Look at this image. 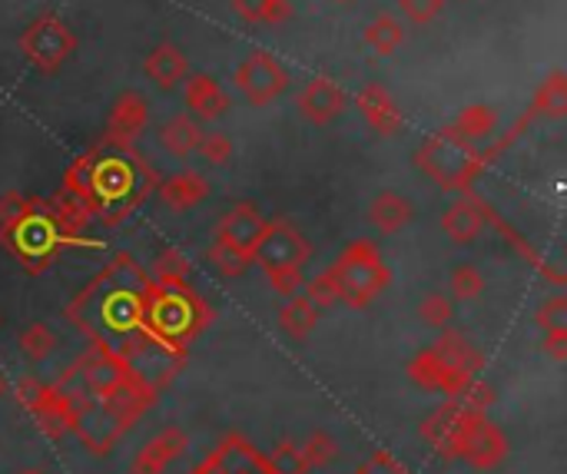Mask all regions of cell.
Listing matches in <instances>:
<instances>
[{
  "mask_svg": "<svg viewBox=\"0 0 567 474\" xmlns=\"http://www.w3.org/2000/svg\"><path fill=\"white\" fill-rule=\"evenodd\" d=\"M150 289V276L143 266L120 253L103 272L86 282L76 299L63 309V316L93 342L116 356H126L143 336V296Z\"/></svg>",
  "mask_w": 567,
  "mask_h": 474,
  "instance_id": "6da1fadb",
  "label": "cell"
},
{
  "mask_svg": "<svg viewBox=\"0 0 567 474\" xmlns=\"http://www.w3.org/2000/svg\"><path fill=\"white\" fill-rule=\"evenodd\" d=\"M156 189V173L136 156L133 146L100 140L90 150V206L106 226L130 219Z\"/></svg>",
  "mask_w": 567,
  "mask_h": 474,
  "instance_id": "7a4b0ae2",
  "label": "cell"
},
{
  "mask_svg": "<svg viewBox=\"0 0 567 474\" xmlns=\"http://www.w3.org/2000/svg\"><path fill=\"white\" fill-rule=\"evenodd\" d=\"M209 319H213V309L193 292V286L150 279V289L143 296V329L163 349L186 356L189 342L206 332Z\"/></svg>",
  "mask_w": 567,
  "mask_h": 474,
  "instance_id": "3957f363",
  "label": "cell"
},
{
  "mask_svg": "<svg viewBox=\"0 0 567 474\" xmlns=\"http://www.w3.org/2000/svg\"><path fill=\"white\" fill-rule=\"evenodd\" d=\"M312 259V243L289 223H266L259 243L252 246V266H262L272 289L286 299L302 292V269Z\"/></svg>",
  "mask_w": 567,
  "mask_h": 474,
  "instance_id": "277c9868",
  "label": "cell"
},
{
  "mask_svg": "<svg viewBox=\"0 0 567 474\" xmlns=\"http://www.w3.org/2000/svg\"><path fill=\"white\" fill-rule=\"evenodd\" d=\"M415 163L419 169L435 179L442 189L449 193H468L472 183L482 176L485 159L478 153V146L465 143L458 133H452L449 126L432 133L419 150H415Z\"/></svg>",
  "mask_w": 567,
  "mask_h": 474,
  "instance_id": "5b68a950",
  "label": "cell"
},
{
  "mask_svg": "<svg viewBox=\"0 0 567 474\" xmlns=\"http://www.w3.org/2000/svg\"><path fill=\"white\" fill-rule=\"evenodd\" d=\"M329 276H332V286H336L339 302H346L352 309H365L392 282V272L382 262V253L369 239L349 243L342 249V256L329 266Z\"/></svg>",
  "mask_w": 567,
  "mask_h": 474,
  "instance_id": "8992f818",
  "label": "cell"
},
{
  "mask_svg": "<svg viewBox=\"0 0 567 474\" xmlns=\"http://www.w3.org/2000/svg\"><path fill=\"white\" fill-rule=\"evenodd\" d=\"M0 246L13 253L27 266V272H43L53 262V256L66 246V239L60 236L47 209V199H30V209L17 223L0 229Z\"/></svg>",
  "mask_w": 567,
  "mask_h": 474,
  "instance_id": "52a82bcc",
  "label": "cell"
},
{
  "mask_svg": "<svg viewBox=\"0 0 567 474\" xmlns=\"http://www.w3.org/2000/svg\"><path fill=\"white\" fill-rule=\"evenodd\" d=\"M76 50V37L70 23L60 13H40L33 17L20 33V53L37 73H56Z\"/></svg>",
  "mask_w": 567,
  "mask_h": 474,
  "instance_id": "ba28073f",
  "label": "cell"
},
{
  "mask_svg": "<svg viewBox=\"0 0 567 474\" xmlns=\"http://www.w3.org/2000/svg\"><path fill=\"white\" fill-rule=\"evenodd\" d=\"M130 429L133 425L106 399H80L70 415V432L93 455H110Z\"/></svg>",
  "mask_w": 567,
  "mask_h": 474,
  "instance_id": "9c48e42d",
  "label": "cell"
},
{
  "mask_svg": "<svg viewBox=\"0 0 567 474\" xmlns=\"http://www.w3.org/2000/svg\"><path fill=\"white\" fill-rule=\"evenodd\" d=\"M20 405L33 415L37 429L47 439H63L70 432V415H73V399H66L56 385H40L37 379H23L17 385Z\"/></svg>",
  "mask_w": 567,
  "mask_h": 474,
  "instance_id": "30bf717a",
  "label": "cell"
},
{
  "mask_svg": "<svg viewBox=\"0 0 567 474\" xmlns=\"http://www.w3.org/2000/svg\"><path fill=\"white\" fill-rule=\"evenodd\" d=\"M236 86L239 93L252 103V106H266L276 96H282L289 90V70L269 53V50H256L249 53L239 66H236Z\"/></svg>",
  "mask_w": 567,
  "mask_h": 474,
  "instance_id": "8fae6325",
  "label": "cell"
},
{
  "mask_svg": "<svg viewBox=\"0 0 567 474\" xmlns=\"http://www.w3.org/2000/svg\"><path fill=\"white\" fill-rule=\"evenodd\" d=\"M458 458H465L475 472H495L508 458V439L485 415H475L462 435Z\"/></svg>",
  "mask_w": 567,
  "mask_h": 474,
  "instance_id": "7c38bea8",
  "label": "cell"
},
{
  "mask_svg": "<svg viewBox=\"0 0 567 474\" xmlns=\"http://www.w3.org/2000/svg\"><path fill=\"white\" fill-rule=\"evenodd\" d=\"M475 415H485V412H472L458 402H445L435 415L425 419L422 425V439L429 442V449H435L442 458H458V445H462V435L468 429V422Z\"/></svg>",
  "mask_w": 567,
  "mask_h": 474,
  "instance_id": "4fadbf2b",
  "label": "cell"
},
{
  "mask_svg": "<svg viewBox=\"0 0 567 474\" xmlns=\"http://www.w3.org/2000/svg\"><path fill=\"white\" fill-rule=\"evenodd\" d=\"M492 213H495V209H492L482 196H475V193L468 189V193H462V196L445 209L442 229H445V236H449L452 243L465 246V243H475V239L482 236V229L488 226Z\"/></svg>",
  "mask_w": 567,
  "mask_h": 474,
  "instance_id": "5bb4252c",
  "label": "cell"
},
{
  "mask_svg": "<svg viewBox=\"0 0 567 474\" xmlns=\"http://www.w3.org/2000/svg\"><path fill=\"white\" fill-rule=\"evenodd\" d=\"M150 123V103L140 90H123L113 106H110V116H106V136L110 143H123V146H133V140L146 130Z\"/></svg>",
  "mask_w": 567,
  "mask_h": 474,
  "instance_id": "9a60e30c",
  "label": "cell"
},
{
  "mask_svg": "<svg viewBox=\"0 0 567 474\" xmlns=\"http://www.w3.org/2000/svg\"><path fill=\"white\" fill-rule=\"evenodd\" d=\"M405 372H409V379H412L419 389L439 392V395H445V399H455V395L462 392V385H465L468 379H475V375H462V372H455L452 365H445V362L435 356L432 346L422 349V352L409 362Z\"/></svg>",
  "mask_w": 567,
  "mask_h": 474,
  "instance_id": "2e32d148",
  "label": "cell"
},
{
  "mask_svg": "<svg viewBox=\"0 0 567 474\" xmlns=\"http://www.w3.org/2000/svg\"><path fill=\"white\" fill-rule=\"evenodd\" d=\"M209 474H276L269 468L266 455L256 452L243 435H229L209 458H206Z\"/></svg>",
  "mask_w": 567,
  "mask_h": 474,
  "instance_id": "e0dca14e",
  "label": "cell"
},
{
  "mask_svg": "<svg viewBox=\"0 0 567 474\" xmlns=\"http://www.w3.org/2000/svg\"><path fill=\"white\" fill-rule=\"evenodd\" d=\"M342 110H346V90L329 76L309 80L306 90L299 93V113L316 126L332 123L336 116H342Z\"/></svg>",
  "mask_w": 567,
  "mask_h": 474,
  "instance_id": "ac0fdd59",
  "label": "cell"
},
{
  "mask_svg": "<svg viewBox=\"0 0 567 474\" xmlns=\"http://www.w3.org/2000/svg\"><path fill=\"white\" fill-rule=\"evenodd\" d=\"M186 445H189V439H186L183 429H176V425L163 429L159 435H153V439L136 452V458H133V465H130V474H163L179 455H183V452H186Z\"/></svg>",
  "mask_w": 567,
  "mask_h": 474,
  "instance_id": "d6986e66",
  "label": "cell"
},
{
  "mask_svg": "<svg viewBox=\"0 0 567 474\" xmlns=\"http://www.w3.org/2000/svg\"><path fill=\"white\" fill-rule=\"evenodd\" d=\"M266 216L252 206V203H236L223 219H219V229H216V239L219 243H229L243 253L252 256V246L259 243L262 229H266Z\"/></svg>",
  "mask_w": 567,
  "mask_h": 474,
  "instance_id": "ffe728a7",
  "label": "cell"
},
{
  "mask_svg": "<svg viewBox=\"0 0 567 474\" xmlns=\"http://www.w3.org/2000/svg\"><path fill=\"white\" fill-rule=\"evenodd\" d=\"M355 106H359V113L365 116V123L372 126V133H379V136H399L402 126H405L399 103H395L392 93L382 90L379 83H369V86L355 96Z\"/></svg>",
  "mask_w": 567,
  "mask_h": 474,
  "instance_id": "44dd1931",
  "label": "cell"
},
{
  "mask_svg": "<svg viewBox=\"0 0 567 474\" xmlns=\"http://www.w3.org/2000/svg\"><path fill=\"white\" fill-rule=\"evenodd\" d=\"M186 106H189V113H193L196 120L213 123V120H219V116L229 110V96H226V90L216 83V76H209V73H193V76L186 80Z\"/></svg>",
  "mask_w": 567,
  "mask_h": 474,
  "instance_id": "7402d4cb",
  "label": "cell"
},
{
  "mask_svg": "<svg viewBox=\"0 0 567 474\" xmlns=\"http://www.w3.org/2000/svg\"><path fill=\"white\" fill-rule=\"evenodd\" d=\"M143 70H146V76H150L159 90H173L176 83L186 80L189 63H186V53H183L176 43H159V47H153V50L146 53Z\"/></svg>",
  "mask_w": 567,
  "mask_h": 474,
  "instance_id": "603a6c76",
  "label": "cell"
},
{
  "mask_svg": "<svg viewBox=\"0 0 567 474\" xmlns=\"http://www.w3.org/2000/svg\"><path fill=\"white\" fill-rule=\"evenodd\" d=\"M156 193H159V199H163L169 209L189 213L193 206H199V203L209 196V183H206V176H199V173H176V176L159 179V183H156Z\"/></svg>",
  "mask_w": 567,
  "mask_h": 474,
  "instance_id": "cb8c5ba5",
  "label": "cell"
},
{
  "mask_svg": "<svg viewBox=\"0 0 567 474\" xmlns=\"http://www.w3.org/2000/svg\"><path fill=\"white\" fill-rule=\"evenodd\" d=\"M412 219H415L412 199H405V196L395 193V189H382V193L372 199V206H369V223H372L379 233H385V236L402 233Z\"/></svg>",
  "mask_w": 567,
  "mask_h": 474,
  "instance_id": "d4e9b609",
  "label": "cell"
},
{
  "mask_svg": "<svg viewBox=\"0 0 567 474\" xmlns=\"http://www.w3.org/2000/svg\"><path fill=\"white\" fill-rule=\"evenodd\" d=\"M47 209H50V216H53V223H56V229H60V236H63L66 243L80 239V233H83L86 223L93 219V209H90L80 196L66 193L63 186L56 189L53 199H47Z\"/></svg>",
  "mask_w": 567,
  "mask_h": 474,
  "instance_id": "484cf974",
  "label": "cell"
},
{
  "mask_svg": "<svg viewBox=\"0 0 567 474\" xmlns=\"http://www.w3.org/2000/svg\"><path fill=\"white\" fill-rule=\"evenodd\" d=\"M452 133H458L465 143L478 146L485 140H495L498 136V113L485 103H475V106H465L452 123H449Z\"/></svg>",
  "mask_w": 567,
  "mask_h": 474,
  "instance_id": "4316f807",
  "label": "cell"
},
{
  "mask_svg": "<svg viewBox=\"0 0 567 474\" xmlns=\"http://www.w3.org/2000/svg\"><path fill=\"white\" fill-rule=\"evenodd\" d=\"M532 116L535 120H561L567 116V73L565 70H555L538 90H535V100H532Z\"/></svg>",
  "mask_w": 567,
  "mask_h": 474,
  "instance_id": "83f0119b",
  "label": "cell"
},
{
  "mask_svg": "<svg viewBox=\"0 0 567 474\" xmlns=\"http://www.w3.org/2000/svg\"><path fill=\"white\" fill-rule=\"evenodd\" d=\"M199 136H203L199 120H193L189 113H179V116H173L169 123L159 126V146H163L166 153H173V156H189V153H196Z\"/></svg>",
  "mask_w": 567,
  "mask_h": 474,
  "instance_id": "f1b7e54d",
  "label": "cell"
},
{
  "mask_svg": "<svg viewBox=\"0 0 567 474\" xmlns=\"http://www.w3.org/2000/svg\"><path fill=\"white\" fill-rule=\"evenodd\" d=\"M233 13L246 23H262V27H282L292 20V3L289 0H229Z\"/></svg>",
  "mask_w": 567,
  "mask_h": 474,
  "instance_id": "f546056e",
  "label": "cell"
},
{
  "mask_svg": "<svg viewBox=\"0 0 567 474\" xmlns=\"http://www.w3.org/2000/svg\"><path fill=\"white\" fill-rule=\"evenodd\" d=\"M279 322H282V329H286L289 339L302 342V339L312 336V329H316V322H319V309L299 292V296L289 299V306H286L282 316H279Z\"/></svg>",
  "mask_w": 567,
  "mask_h": 474,
  "instance_id": "4dcf8cb0",
  "label": "cell"
},
{
  "mask_svg": "<svg viewBox=\"0 0 567 474\" xmlns=\"http://www.w3.org/2000/svg\"><path fill=\"white\" fill-rule=\"evenodd\" d=\"M402 40H405V27H402V20L392 17V13L375 17V20L365 27V43H369L375 53H382V56L395 53V50L402 47Z\"/></svg>",
  "mask_w": 567,
  "mask_h": 474,
  "instance_id": "1f68e13d",
  "label": "cell"
},
{
  "mask_svg": "<svg viewBox=\"0 0 567 474\" xmlns=\"http://www.w3.org/2000/svg\"><path fill=\"white\" fill-rule=\"evenodd\" d=\"M17 346H20V352H23L33 365H40V362H47V359L56 352V332H53L47 322H30V326L20 332Z\"/></svg>",
  "mask_w": 567,
  "mask_h": 474,
  "instance_id": "d6a6232c",
  "label": "cell"
},
{
  "mask_svg": "<svg viewBox=\"0 0 567 474\" xmlns=\"http://www.w3.org/2000/svg\"><path fill=\"white\" fill-rule=\"evenodd\" d=\"M206 259H209V266H213L223 279H239V276H246L249 266H252V256H249V253H243V249H236V246H229V243H219V239L209 246Z\"/></svg>",
  "mask_w": 567,
  "mask_h": 474,
  "instance_id": "836d02e7",
  "label": "cell"
},
{
  "mask_svg": "<svg viewBox=\"0 0 567 474\" xmlns=\"http://www.w3.org/2000/svg\"><path fill=\"white\" fill-rule=\"evenodd\" d=\"M419 319L429 329H449V322L455 319V299L445 292H429L419 306Z\"/></svg>",
  "mask_w": 567,
  "mask_h": 474,
  "instance_id": "e575fe53",
  "label": "cell"
},
{
  "mask_svg": "<svg viewBox=\"0 0 567 474\" xmlns=\"http://www.w3.org/2000/svg\"><path fill=\"white\" fill-rule=\"evenodd\" d=\"M538 329L545 339H565L567 336V299L555 296L538 309Z\"/></svg>",
  "mask_w": 567,
  "mask_h": 474,
  "instance_id": "d590c367",
  "label": "cell"
},
{
  "mask_svg": "<svg viewBox=\"0 0 567 474\" xmlns=\"http://www.w3.org/2000/svg\"><path fill=\"white\" fill-rule=\"evenodd\" d=\"M189 259L179 249H166L156 259V282H173V286H189Z\"/></svg>",
  "mask_w": 567,
  "mask_h": 474,
  "instance_id": "8d00e7d4",
  "label": "cell"
},
{
  "mask_svg": "<svg viewBox=\"0 0 567 474\" xmlns=\"http://www.w3.org/2000/svg\"><path fill=\"white\" fill-rule=\"evenodd\" d=\"M485 292V276L475 269V266H455L452 272V299L458 302H475L478 296Z\"/></svg>",
  "mask_w": 567,
  "mask_h": 474,
  "instance_id": "74e56055",
  "label": "cell"
},
{
  "mask_svg": "<svg viewBox=\"0 0 567 474\" xmlns=\"http://www.w3.org/2000/svg\"><path fill=\"white\" fill-rule=\"evenodd\" d=\"M196 153L209 163V166H226L229 159H233V153H236V146H233V140L226 136V133H219V130H209V133H203L199 136V146H196Z\"/></svg>",
  "mask_w": 567,
  "mask_h": 474,
  "instance_id": "f35d334b",
  "label": "cell"
},
{
  "mask_svg": "<svg viewBox=\"0 0 567 474\" xmlns=\"http://www.w3.org/2000/svg\"><path fill=\"white\" fill-rule=\"evenodd\" d=\"M299 449H302V458H306V468H309V472H312V468H326V465L336 462V455H339L336 442H332L326 432H312L309 442L299 445Z\"/></svg>",
  "mask_w": 567,
  "mask_h": 474,
  "instance_id": "ab89813d",
  "label": "cell"
},
{
  "mask_svg": "<svg viewBox=\"0 0 567 474\" xmlns=\"http://www.w3.org/2000/svg\"><path fill=\"white\" fill-rule=\"evenodd\" d=\"M266 462H269V468L276 474H306V458H302V449L299 445H292V442H279L276 449H272V455H266Z\"/></svg>",
  "mask_w": 567,
  "mask_h": 474,
  "instance_id": "60d3db41",
  "label": "cell"
},
{
  "mask_svg": "<svg viewBox=\"0 0 567 474\" xmlns=\"http://www.w3.org/2000/svg\"><path fill=\"white\" fill-rule=\"evenodd\" d=\"M452 402H458V405H465V409H472V412H485V409L495 402V389L485 385V382L475 375V379H468V382L462 385V392H458Z\"/></svg>",
  "mask_w": 567,
  "mask_h": 474,
  "instance_id": "b9f144b4",
  "label": "cell"
},
{
  "mask_svg": "<svg viewBox=\"0 0 567 474\" xmlns=\"http://www.w3.org/2000/svg\"><path fill=\"white\" fill-rule=\"evenodd\" d=\"M302 296L319 309V312H326V309H332L336 302H339V296H336V286H332V276H329V269L326 272H319L309 286H302Z\"/></svg>",
  "mask_w": 567,
  "mask_h": 474,
  "instance_id": "7bdbcfd3",
  "label": "cell"
},
{
  "mask_svg": "<svg viewBox=\"0 0 567 474\" xmlns=\"http://www.w3.org/2000/svg\"><path fill=\"white\" fill-rule=\"evenodd\" d=\"M399 10L412 23H432L445 10V0H399Z\"/></svg>",
  "mask_w": 567,
  "mask_h": 474,
  "instance_id": "ee69618b",
  "label": "cell"
},
{
  "mask_svg": "<svg viewBox=\"0 0 567 474\" xmlns=\"http://www.w3.org/2000/svg\"><path fill=\"white\" fill-rule=\"evenodd\" d=\"M27 209H30V199H27L23 193H13V189L3 193V196H0V229L10 226V223H17Z\"/></svg>",
  "mask_w": 567,
  "mask_h": 474,
  "instance_id": "f6af8a7d",
  "label": "cell"
},
{
  "mask_svg": "<svg viewBox=\"0 0 567 474\" xmlns=\"http://www.w3.org/2000/svg\"><path fill=\"white\" fill-rule=\"evenodd\" d=\"M359 474H405L402 472V465L392 458V455H385V452H375L362 468H359Z\"/></svg>",
  "mask_w": 567,
  "mask_h": 474,
  "instance_id": "bcb514c9",
  "label": "cell"
},
{
  "mask_svg": "<svg viewBox=\"0 0 567 474\" xmlns=\"http://www.w3.org/2000/svg\"><path fill=\"white\" fill-rule=\"evenodd\" d=\"M545 352L558 362H567V336L565 339H545Z\"/></svg>",
  "mask_w": 567,
  "mask_h": 474,
  "instance_id": "7dc6e473",
  "label": "cell"
},
{
  "mask_svg": "<svg viewBox=\"0 0 567 474\" xmlns=\"http://www.w3.org/2000/svg\"><path fill=\"white\" fill-rule=\"evenodd\" d=\"M193 474H209V468H206V462H203V465H199V468H196V472Z\"/></svg>",
  "mask_w": 567,
  "mask_h": 474,
  "instance_id": "c3c4849f",
  "label": "cell"
},
{
  "mask_svg": "<svg viewBox=\"0 0 567 474\" xmlns=\"http://www.w3.org/2000/svg\"><path fill=\"white\" fill-rule=\"evenodd\" d=\"M7 392V382H3V375H0V395Z\"/></svg>",
  "mask_w": 567,
  "mask_h": 474,
  "instance_id": "681fc988",
  "label": "cell"
},
{
  "mask_svg": "<svg viewBox=\"0 0 567 474\" xmlns=\"http://www.w3.org/2000/svg\"><path fill=\"white\" fill-rule=\"evenodd\" d=\"M339 3H352V0H339Z\"/></svg>",
  "mask_w": 567,
  "mask_h": 474,
  "instance_id": "f907efd6",
  "label": "cell"
},
{
  "mask_svg": "<svg viewBox=\"0 0 567 474\" xmlns=\"http://www.w3.org/2000/svg\"><path fill=\"white\" fill-rule=\"evenodd\" d=\"M27 474H40V472H27Z\"/></svg>",
  "mask_w": 567,
  "mask_h": 474,
  "instance_id": "816d5d0a",
  "label": "cell"
}]
</instances>
